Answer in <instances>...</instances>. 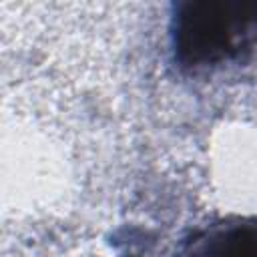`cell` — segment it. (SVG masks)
Here are the masks:
<instances>
[{
	"label": "cell",
	"mask_w": 257,
	"mask_h": 257,
	"mask_svg": "<svg viewBox=\"0 0 257 257\" xmlns=\"http://www.w3.org/2000/svg\"><path fill=\"white\" fill-rule=\"evenodd\" d=\"M171 42L179 64L207 68L257 44V2L201 0L175 6Z\"/></svg>",
	"instance_id": "1"
},
{
	"label": "cell",
	"mask_w": 257,
	"mask_h": 257,
	"mask_svg": "<svg viewBox=\"0 0 257 257\" xmlns=\"http://www.w3.org/2000/svg\"><path fill=\"white\" fill-rule=\"evenodd\" d=\"M183 257H257V221H227L195 235Z\"/></svg>",
	"instance_id": "2"
}]
</instances>
